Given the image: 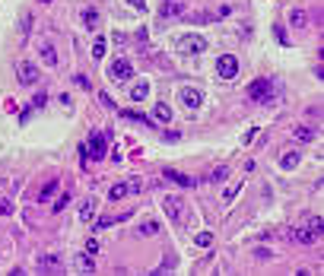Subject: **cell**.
Here are the masks:
<instances>
[{
	"instance_id": "cell-1",
	"label": "cell",
	"mask_w": 324,
	"mask_h": 276,
	"mask_svg": "<svg viewBox=\"0 0 324 276\" xmlns=\"http://www.w3.org/2000/svg\"><path fill=\"white\" fill-rule=\"evenodd\" d=\"M35 267H39V273H57V270H64V254H61V251L39 254V257H35Z\"/></svg>"
},
{
	"instance_id": "cell-2",
	"label": "cell",
	"mask_w": 324,
	"mask_h": 276,
	"mask_svg": "<svg viewBox=\"0 0 324 276\" xmlns=\"http://www.w3.org/2000/svg\"><path fill=\"white\" fill-rule=\"evenodd\" d=\"M86 155L89 159H105L108 155V143H105V134H99V130H95V134H89V143H86Z\"/></svg>"
},
{
	"instance_id": "cell-3",
	"label": "cell",
	"mask_w": 324,
	"mask_h": 276,
	"mask_svg": "<svg viewBox=\"0 0 324 276\" xmlns=\"http://www.w3.org/2000/svg\"><path fill=\"white\" fill-rule=\"evenodd\" d=\"M162 210H165V216H169L172 222H182V216H185V200L175 197V194H165V197H162Z\"/></svg>"
},
{
	"instance_id": "cell-4",
	"label": "cell",
	"mask_w": 324,
	"mask_h": 276,
	"mask_svg": "<svg viewBox=\"0 0 324 276\" xmlns=\"http://www.w3.org/2000/svg\"><path fill=\"white\" fill-rule=\"evenodd\" d=\"M178 95H182V105L188 108V111H197V108L203 105V92H200L197 86H182V92H178Z\"/></svg>"
},
{
	"instance_id": "cell-5",
	"label": "cell",
	"mask_w": 324,
	"mask_h": 276,
	"mask_svg": "<svg viewBox=\"0 0 324 276\" xmlns=\"http://www.w3.org/2000/svg\"><path fill=\"white\" fill-rule=\"evenodd\" d=\"M216 73H220L223 80H232L238 73V57L235 54H223L220 61H216Z\"/></svg>"
},
{
	"instance_id": "cell-6",
	"label": "cell",
	"mask_w": 324,
	"mask_h": 276,
	"mask_svg": "<svg viewBox=\"0 0 324 276\" xmlns=\"http://www.w3.org/2000/svg\"><path fill=\"white\" fill-rule=\"evenodd\" d=\"M134 76V67H130V61H115L112 67H108V80H115V83H124Z\"/></svg>"
},
{
	"instance_id": "cell-7",
	"label": "cell",
	"mask_w": 324,
	"mask_h": 276,
	"mask_svg": "<svg viewBox=\"0 0 324 276\" xmlns=\"http://www.w3.org/2000/svg\"><path fill=\"white\" fill-rule=\"evenodd\" d=\"M270 80H255V83H251V86H248V95H251V102H267L270 99Z\"/></svg>"
},
{
	"instance_id": "cell-8",
	"label": "cell",
	"mask_w": 324,
	"mask_h": 276,
	"mask_svg": "<svg viewBox=\"0 0 324 276\" xmlns=\"http://www.w3.org/2000/svg\"><path fill=\"white\" fill-rule=\"evenodd\" d=\"M16 76H19L22 86H32V83L39 80V67L29 64V61H22V64H19V70H16Z\"/></svg>"
},
{
	"instance_id": "cell-9",
	"label": "cell",
	"mask_w": 324,
	"mask_h": 276,
	"mask_svg": "<svg viewBox=\"0 0 324 276\" xmlns=\"http://www.w3.org/2000/svg\"><path fill=\"white\" fill-rule=\"evenodd\" d=\"M203 48H207V42H203L200 35H185V38H182V51L185 54H200Z\"/></svg>"
},
{
	"instance_id": "cell-10",
	"label": "cell",
	"mask_w": 324,
	"mask_h": 276,
	"mask_svg": "<svg viewBox=\"0 0 324 276\" xmlns=\"http://www.w3.org/2000/svg\"><path fill=\"white\" fill-rule=\"evenodd\" d=\"M74 270L77 273H95V260H92V254H86V251H83V254H77L74 257Z\"/></svg>"
},
{
	"instance_id": "cell-11",
	"label": "cell",
	"mask_w": 324,
	"mask_h": 276,
	"mask_svg": "<svg viewBox=\"0 0 324 276\" xmlns=\"http://www.w3.org/2000/svg\"><path fill=\"white\" fill-rule=\"evenodd\" d=\"M39 57H42L45 67H57V51H54V45L42 42V45H39Z\"/></svg>"
},
{
	"instance_id": "cell-12",
	"label": "cell",
	"mask_w": 324,
	"mask_h": 276,
	"mask_svg": "<svg viewBox=\"0 0 324 276\" xmlns=\"http://www.w3.org/2000/svg\"><path fill=\"white\" fill-rule=\"evenodd\" d=\"M290 235L296 238V242H302V245H315V242H318V235H315V232H311V229H308V225H299V229H293Z\"/></svg>"
},
{
	"instance_id": "cell-13",
	"label": "cell",
	"mask_w": 324,
	"mask_h": 276,
	"mask_svg": "<svg viewBox=\"0 0 324 276\" xmlns=\"http://www.w3.org/2000/svg\"><path fill=\"white\" fill-rule=\"evenodd\" d=\"M147 95H150V83H147V80H140V83L130 86V102H143Z\"/></svg>"
},
{
	"instance_id": "cell-14",
	"label": "cell",
	"mask_w": 324,
	"mask_h": 276,
	"mask_svg": "<svg viewBox=\"0 0 324 276\" xmlns=\"http://www.w3.org/2000/svg\"><path fill=\"white\" fill-rule=\"evenodd\" d=\"M162 175L169 178V181H175L178 187H191V184H194V178H188V175H182V172H175V169H165Z\"/></svg>"
},
{
	"instance_id": "cell-15",
	"label": "cell",
	"mask_w": 324,
	"mask_h": 276,
	"mask_svg": "<svg viewBox=\"0 0 324 276\" xmlns=\"http://www.w3.org/2000/svg\"><path fill=\"white\" fill-rule=\"evenodd\" d=\"M80 19H83V26H86V29H95V26H99V10L86 7V10L80 13Z\"/></svg>"
},
{
	"instance_id": "cell-16",
	"label": "cell",
	"mask_w": 324,
	"mask_h": 276,
	"mask_svg": "<svg viewBox=\"0 0 324 276\" xmlns=\"http://www.w3.org/2000/svg\"><path fill=\"white\" fill-rule=\"evenodd\" d=\"M296 165H299V152H296V149H286V152L280 155V169H286V172H293Z\"/></svg>"
},
{
	"instance_id": "cell-17",
	"label": "cell",
	"mask_w": 324,
	"mask_h": 276,
	"mask_svg": "<svg viewBox=\"0 0 324 276\" xmlns=\"http://www.w3.org/2000/svg\"><path fill=\"white\" fill-rule=\"evenodd\" d=\"M153 117H156V121H162V124H169L172 121V108L165 105V102H159V105L153 108Z\"/></svg>"
},
{
	"instance_id": "cell-18",
	"label": "cell",
	"mask_w": 324,
	"mask_h": 276,
	"mask_svg": "<svg viewBox=\"0 0 324 276\" xmlns=\"http://www.w3.org/2000/svg\"><path fill=\"white\" fill-rule=\"evenodd\" d=\"M29 32H32V13L26 10V13L19 16V38L26 42V38H29Z\"/></svg>"
},
{
	"instance_id": "cell-19",
	"label": "cell",
	"mask_w": 324,
	"mask_h": 276,
	"mask_svg": "<svg viewBox=\"0 0 324 276\" xmlns=\"http://www.w3.org/2000/svg\"><path fill=\"white\" fill-rule=\"evenodd\" d=\"M290 22L296 29H305L308 26V13H305V10H290Z\"/></svg>"
},
{
	"instance_id": "cell-20",
	"label": "cell",
	"mask_w": 324,
	"mask_h": 276,
	"mask_svg": "<svg viewBox=\"0 0 324 276\" xmlns=\"http://www.w3.org/2000/svg\"><path fill=\"white\" fill-rule=\"evenodd\" d=\"M178 13H185V7L178 0H165L162 4V16H178Z\"/></svg>"
},
{
	"instance_id": "cell-21",
	"label": "cell",
	"mask_w": 324,
	"mask_h": 276,
	"mask_svg": "<svg viewBox=\"0 0 324 276\" xmlns=\"http://www.w3.org/2000/svg\"><path fill=\"white\" fill-rule=\"evenodd\" d=\"M124 197H127V184H124V181L112 184V190H108V200H124Z\"/></svg>"
},
{
	"instance_id": "cell-22",
	"label": "cell",
	"mask_w": 324,
	"mask_h": 276,
	"mask_svg": "<svg viewBox=\"0 0 324 276\" xmlns=\"http://www.w3.org/2000/svg\"><path fill=\"white\" fill-rule=\"evenodd\" d=\"M159 232V222H143V225H137V235L140 238H150V235H156Z\"/></svg>"
},
{
	"instance_id": "cell-23",
	"label": "cell",
	"mask_w": 324,
	"mask_h": 276,
	"mask_svg": "<svg viewBox=\"0 0 324 276\" xmlns=\"http://www.w3.org/2000/svg\"><path fill=\"white\" fill-rule=\"evenodd\" d=\"M305 225H308V229L321 238V232H324V219H321V216H308V219H305Z\"/></svg>"
},
{
	"instance_id": "cell-24",
	"label": "cell",
	"mask_w": 324,
	"mask_h": 276,
	"mask_svg": "<svg viewBox=\"0 0 324 276\" xmlns=\"http://www.w3.org/2000/svg\"><path fill=\"white\" fill-rule=\"evenodd\" d=\"M293 137H296V140H302V143H308V140H315V130H311V127H296V130H293Z\"/></svg>"
},
{
	"instance_id": "cell-25",
	"label": "cell",
	"mask_w": 324,
	"mask_h": 276,
	"mask_svg": "<svg viewBox=\"0 0 324 276\" xmlns=\"http://www.w3.org/2000/svg\"><path fill=\"white\" fill-rule=\"evenodd\" d=\"M92 216H95V200L89 197L86 203H83V210H80V219H86V222H89V219H92Z\"/></svg>"
},
{
	"instance_id": "cell-26",
	"label": "cell",
	"mask_w": 324,
	"mask_h": 276,
	"mask_svg": "<svg viewBox=\"0 0 324 276\" xmlns=\"http://www.w3.org/2000/svg\"><path fill=\"white\" fill-rule=\"evenodd\" d=\"M54 194H57V181H48V184L39 190V200H51Z\"/></svg>"
},
{
	"instance_id": "cell-27",
	"label": "cell",
	"mask_w": 324,
	"mask_h": 276,
	"mask_svg": "<svg viewBox=\"0 0 324 276\" xmlns=\"http://www.w3.org/2000/svg\"><path fill=\"white\" fill-rule=\"evenodd\" d=\"M194 245H197V248H210V245H213V235H210V232H197V235H194Z\"/></svg>"
},
{
	"instance_id": "cell-28",
	"label": "cell",
	"mask_w": 324,
	"mask_h": 276,
	"mask_svg": "<svg viewBox=\"0 0 324 276\" xmlns=\"http://www.w3.org/2000/svg\"><path fill=\"white\" fill-rule=\"evenodd\" d=\"M67 203H70V194L64 190V194H61V197L54 200V213H64V210H67Z\"/></svg>"
},
{
	"instance_id": "cell-29",
	"label": "cell",
	"mask_w": 324,
	"mask_h": 276,
	"mask_svg": "<svg viewBox=\"0 0 324 276\" xmlns=\"http://www.w3.org/2000/svg\"><path fill=\"white\" fill-rule=\"evenodd\" d=\"M13 213V200L10 197H0V216H10Z\"/></svg>"
},
{
	"instance_id": "cell-30",
	"label": "cell",
	"mask_w": 324,
	"mask_h": 276,
	"mask_svg": "<svg viewBox=\"0 0 324 276\" xmlns=\"http://www.w3.org/2000/svg\"><path fill=\"white\" fill-rule=\"evenodd\" d=\"M226 178H229V169H226V165H220V169L210 175V181H226Z\"/></svg>"
},
{
	"instance_id": "cell-31",
	"label": "cell",
	"mask_w": 324,
	"mask_h": 276,
	"mask_svg": "<svg viewBox=\"0 0 324 276\" xmlns=\"http://www.w3.org/2000/svg\"><path fill=\"white\" fill-rule=\"evenodd\" d=\"M121 114L127 117V121H143V124H153V121H150V117H143L140 111H121Z\"/></svg>"
},
{
	"instance_id": "cell-32",
	"label": "cell",
	"mask_w": 324,
	"mask_h": 276,
	"mask_svg": "<svg viewBox=\"0 0 324 276\" xmlns=\"http://www.w3.org/2000/svg\"><path fill=\"white\" fill-rule=\"evenodd\" d=\"M140 190H143V181H140V178H130V181H127V194H140Z\"/></svg>"
},
{
	"instance_id": "cell-33",
	"label": "cell",
	"mask_w": 324,
	"mask_h": 276,
	"mask_svg": "<svg viewBox=\"0 0 324 276\" xmlns=\"http://www.w3.org/2000/svg\"><path fill=\"white\" fill-rule=\"evenodd\" d=\"M92 57H95V61H99V57H105V42H102V38L92 45Z\"/></svg>"
},
{
	"instance_id": "cell-34",
	"label": "cell",
	"mask_w": 324,
	"mask_h": 276,
	"mask_svg": "<svg viewBox=\"0 0 324 276\" xmlns=\"http://www.w3.org/2000/svg\"><path fill=\"white\" fill-rule=\"evenodd\" d=\"M238 190H242V184H232V187H229V190H226V194H223V200H226V203H232Z\"/></svg>"
},
{
	"instance_id": "cell-35",
	"label": "cell",
	"mask_w": 324,
	"mask_h": 276,
	"mask_svg": "<svg viewBox=\"0 0 324 276\" xmlns=\"http://www.w3.org/2000/svg\"><path fill=\"white\" fill-rule=\"evenodd\" d=\"M86 254H99V242H95V238H89V242H86Z\"/></svg>"
},
{
	"instance_id": "cell-36",
	"label": "cell",
	"mask_w": 324,
	"mask_h": 276,
	"mask_svg": "<svg viewBox=\"0 0 324 276\" xmlns=\"http://www.w3.org/2000/svg\"><path fill=\"white\" fill-rule=\"evenodd\" d=\"M45 102H48V95H45V92H39V95H32V105H35V108H45Z\"/></svg>"
},
{
	"instance_id": "cell-37",
	"label": "cell",
	"mask_w": 324,
	"mask_h": 276,
	"mask_svg": "<svg viewBox=\"0 0 324 276\" xmlns=\"http://www.w3.org/2000/svg\"><path fill=\"white\" fill-rule=\"evenodd\" d=\"M127 4H130V7H137L140 13H143V10H147V0H127Z\"/></svg>"
},
{
	"instance_id": "cell-38",
	"label": "cell",
	"mask_w": 324,
	"mask_h": 276,
	"mask_svg": "<svg viewBox=\"0 0 324 276\" xmlns=\"http://www.w3.org/2000/svg\"><path fill=\"white\" fill-rule=\"evenodd\" d=\"M273 35H277V42H280V45H286V32H283L280 26H277V29H273Z\"/></svg>"
},
{
	"instance_id": "cell-39",
	"label": "cell",
	"mask_w": 324,
	"mask_h": 276,
	"mask_svg": "<svg viewBox=\"0 0 324 276\" xmlns=\"http://www.w3.org/2000/svg\"><path fill=\"white\" fill-rule=\"evenodd\" d=\"M99 99H102V105H105V108H115V102H112V99H108V95H105V92H99Z\"/></svg>"
},
{
	"instance_id": "cell-40",
	"label": "cell",
	"mask_w": 324,
	"mask_h": 276,
	"mask_svg": "<svg viewBox=\"0 0 324 276\" xmlns=\"http://www.w3.org/2000/svg\"><path fill=\"white\" fill-rule=\"evenodd\" d=\"M42 4H51V0H42Z\"/></svg>"
},
{
	"instance_id": "cell-41",
	"label": "cell",
	"mask_w": 324,
	"mask_h": 276,
	"mask_svg": "<svg viewBox=\"0 0 324 276\" xmlns=\"http://www.w3.org/2000/svg\"><path fill=\"white\" fill-rule=\"evenodd\" d=\"M162 4H165V0H162Z\"/></svg>"
}]
</instances>
